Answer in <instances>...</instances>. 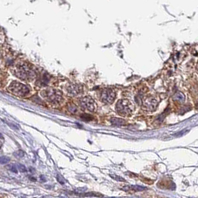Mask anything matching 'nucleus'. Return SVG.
Returning <instances> with one entry per match:
<instances>
[{
    "instance_id": "f257e3e1",
    "label": "nucleus",
    "mask_w": 198,
    "mask_h": 198,
    "mask_svg": "<svg viewBox=\"0 0 198 198\" xmlns=\"http://www.w3.org/2000/svg\"><path fill=\"white\" fill-rule=\"evenodd\" d=\"M14 73L20 79L30 81L37 76V72L34 68L30 64L22 62L16 64L14 69Z\"/></svg>"
},
{
    "instance_id": "f03ea898",
    "label": "nucleus",
    "mask_w": 198,
    "mask_h": 198,
    "mask_svg": "<svg viewBox=\"0 0 198 198\" xmlns=\"http://www.w3.org/2000/svg\"><path fill=\"white\" fill-rule=\"evenodd\" d=\"M40 95L46 101L57 104L62 100V92L58 89L53 88H48L43 89L40 92Z\"/></svg>"
},
{
    "instance_id": "7ed1b4c3",
    "label": "nucleus",
    "mask_w": 198,
    "mask_h": 198,
    "mask_svg": "<svg viewBox=\"0 0 198 198\" xmlns=\"http://www.w3.org/2000/svg\"><path fill=\"white\" fill-rule=\"evenodd\" d=\"M8 91L15 96L23 97L29 93L30 89L26 85L23 84L18 81H14L8 87Z\"/></svg>"
},
{
    "instance_id": "20e7f679",
    "label": "nucleus",
    "mask_w": 198,
    "mask_h": 198,
    "mask_svg": "<svg viewBox=\"0 0 198 198\" xmlns=\"http://www.w3.org/2000/svg\"><path fill=\"white\" fill-rule=\"evenodd\" d=\"M133 104L127 100H120L117 102L115 109L117 113L122 116H129L131 115L133 109Z\"/></svg>"
},
{
    "instance_id": "39448f33",
    "label": "nucleus",
    "mask_w": 198,
    "mask_h": 198,
    "mask_svg": "<svg viewBox=\"0 0 198 198\" xmlns=\"http://www.w3.org/2000/svg\"><path fill=\"white\" fill-rule=\"evenodd\" d=\"M80 106L83 109L89 112H94L96 110V104L93 99L89 96H86L79 100Z\"/></svg>"
},
{
    "instance_id": "423d86ee",
    "label": "nucleus",
    "mask_w": 198,
    "mask_h": 198,
    "mask_svg": "<svg viewBox=\"0 0 198 198\" xmlns=\"http://www.w3.org/2000/svg\"><path fill=\"white\" fill-rule=\"evenodd\" d=\"M115 92L112 89H104L101 94V101L107 104H110L115 100Z\"/></svg>"
},
{
    "instance_id": "0eeeda50",
    "label": "nucleus",
    "mask_w": 198,
    "mask_h": 198,
    "mask_svg": "<svg viewBox=\"0 0 198 198\" xmlns=\"http://www.w3.org/2000/svg\"><path fill=\"white\" fill-rule=\"evenodd\" d=\"M83 91V85L80 83H72L67 87V92L69 95L76 96Z\"/></svg>"
},
{
    "instance_id": "6e6552de",
    "label": "nucleus",
    "mask_w": 198,
    "mask_h": 198,
    "mask_svg": "<svg viewBox=\"0 0 198 198\" xmlns=\"http://www.w3.org/2000/svg\"><path fill=\"white\" fill-rule=\"evenodd\" d=\"M143 106L147 110H154L156 107V105H157V102L156 101L155 99L153 98H147L144 100L143 102Z\"/></svg>"
},
{
    "instance_id": "1a4fd4ad",
    "label": "nucleus",
    "mask_w": 198,
    "mask_h": 198,
    "mask_svg": "<svg viewBox=\"0 0 198 198\" xmlns=\"http://www.w3.org/2000/svg\"><path fill=\"white\" fill-rule=\"evenodd\" d=\"M122 189L124 191H127V192L133 193L137 192V191H143V190L145 189V188L141 187V186H124Z\"/></svg>"
},
{
    "instance_id": "9d476101",
    "label": "nucleus",
    "mask_w": 198,
    "mask_h": 198,
    "mask_svg": "<svg viewBox=\"0 0 198 198\" xmlns=\"http://www.w3.org/2000/svg\"><path fill=\"white\" fill-rule=\"evenodd\" d=\"M67 110L69 113H72V114H75L78 112V107H77L76 105H74V104H69L67 106Z\"/></svg>"
},
{
    "instance_id": "9b49d317",
    "label": "nucleus",
    "mask_w": 198,
    "mask_h": 198,
    "mask_svg": "<svg viewBox=\"0 0 198 198\" xmlns=\"http://www.w3.org/2000/svg\"><path fill=\"white\" fill-rule=\"evenodd\" d=\"M111 122L113 124H115V125H119V126L124 124V121L119 119H113L111 120Z\"/></svg>"
},
{
    "instance_id": "f8f14e48",
    "label": "nucleus",
    "mask_w": 198,
    "mask_h": 198,
    "mask_svg": "<svg viewBox=\"0 0 198 198\" xmlns=\"http://www.w3.org/2000/svg\"><path fill=\"white\" fill-rule=\"evenodd\" d=\"M110 177H112L113 179H114L115 180H117V181H122V182H124V179H123L122 177H119V176L117 175H115V174H113V175H110Z\"/></svg>"
},
{
    "instance_id": "ddd939ff",
    "label": "nucleus",
    "mask_w": 198,
    "mask_h": 198,
    "mask_svg": "<svg viewBox=\"0 0 198 198\" xmlns=\"http://www.w3.org/2000/svg\"><path fill=\"white\" fill-rule=\"evenodd\" d=\"M8 161H9V159L8 158L5 157V156H2V157L1 158V163H2V164L8 162Z\"/></svg>"
},
{
    "instance_id": "4468645a",
    "label": "nucleus",
    "mask_w": 198,
    "mask_h": 198,
    "mask_svg": "<svg viewBox=\"0 0 198 198\" xmlns=\"http://www.w3.org/2000/svg\"><path fill=\"white\" fill-rule=\"evenodd\" d=\"M19 169H20V171L21 172H26L27 171L24 165H19Z\"/></svg>"
},
{
    "instance_id": "2eb2a0df",
    "label": "nucleus",
    "mask_w": 198,
    "mask_h": 198,
    "mask_svg": "<svg viewBox=\"0 0 198 198\" xmlns=\"http://www.w3.org/2000/svg\"><path fill=\"white\" fill-rule=\"evenodd\" d=\"M15 154H17V155L16 156H19V157H23V156H24V153L22 151V150H19L18 152H16V153H15Z\"/></svg>"
},
{
    "instance_id": "dca6fc26",
    "label": "nucleus",
    "mask_w": 198,
    "mask_h": 198,
    "mask_svg": "<svg viewBox=\"0 0 198 198\" xmlns=\"http://www.w3.org/2000/svg\"><path fill=\"white\" fill-rule=\"evenodd\" d=\"M10 167H11V168H10V169H11V171H12L14 172V173H17V170L16 169V168H15V167L14 166H10Z\"/></svg>"
},
{
    "instance_id": "f3484780",
    "label": "nucleus",
    "mask_w": 198,
    "mask_h": 198,
    "mask_svg": "<svg viewBox=\"0 0 198 198\" xmlns=\"http://www.w3.org/2000/svg\"><path fill=\"white\" fill-rule=\"evenodd\" d=\"M196 107H197V109H198V104H197Z\"/></svg>"
}]
</instances>
